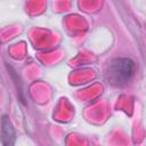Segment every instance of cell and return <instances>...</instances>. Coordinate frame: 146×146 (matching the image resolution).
<instances>
[{
    "instance_id": "6da1fadb",
    "label": "cell",
    "mask_w": 146,
    "mask_h": 146,
    "mask_svg": "<svg viewBox=\"0 0 146 146\" xmlns=\"http://www.w3.org/2000/svg\"><path fill=\"white\" fill-rule=\"evenodd\" d=\"M135 72V63L130 58H116L108 66V79L112 83L121 86L127 83Z\"/></svg>"
},
{
    "instance_id": "7a4b0ae2",
    "label": "cell",
    "mask_w": 146,
    "mask_h": 146,
    "mask_svg": "<svg viewBox=\"0 0 146 146\" xmlns=\"http://www.w3.org/2000/svg\"><path fill=\"white\" fill-rule=\"evenodd\" d=\"M15 143V131L9 119L3 115L1 120V145L11 146Z\"/></svg>"
}]
</instances>
